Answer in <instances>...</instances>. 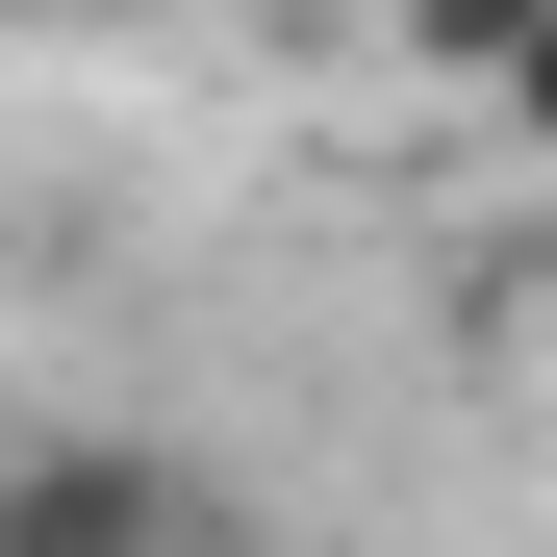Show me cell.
I'll return each instance as SVG.
<instances>
[{
  "label": "cell",
  "instance_id": "cell-1",
  "mask_svg": "<svg viewBox=\"0 0 557 557\" xmlns=\"http://www.w3.org/2000/svg\"><path fill=\"white\" fill-rule=\"evenodd\" d=\"M0 557H228V482L127 406H26L0 431Z\"/></svg>",
  "mask_w": 557,
  "mask_h": 557
},
{
  "label": "cell",
  "instance_id": "cell-2",
  "mask_svg": "<svg viewBox=\"0 0 557 557\" xmlns=\"http://www.w3.org/2000/svg\"><path fill=\"white\" fill-rule=\"evenodd\" d=\"M355 26H381L406 76H456V102H482V76H507V51L557 26V0H355Z\"/></svg>",
  "mask_w": 557,
  "mask_h": 557
},
{
  "label": "cell",
  "instance_id": "cell-3",
  "mask_svg": "<svg viewBox=\"0 0 557 557\" xmlns=\"http://www.w3.org/2000/svg\"><path fill=\"white\" fill-rule=\"evenodd\" d=\"M507 355H532V381H557V203L507 228Z\"/></svg>",
  "mask_w": 557,
  "mask_h": 557
},
{
  "label": "cell",
  "instance_id": "cell-4",
  "mask_svg": "<svg viewBox=\"0 0 557 557\" xmlns=\"http://www.w3.org/2000/svg\"><path fill=\"white\" fill-rule=\"evenodd\" d=\"M482 102H507V127H532V152H557V26H532V51H507V76H482Z\"/></svg>",
  "mask_w": 557,
  "mask_h": 557
},
{
  "label": "cell",
  "instance_id": "cell-5",
  "mask_svg": "<svg viewBox=\"0 0 557 557\" xmlns=\"http://www.w3.org/2000/svg\"><path fill=\"white\" fill-rule=\"evenodd\" d=\"M0 26H152V0H0Z\"/></svg>",
  "mask_w": 557,
  "mask_h": 557
}]
</instances>
